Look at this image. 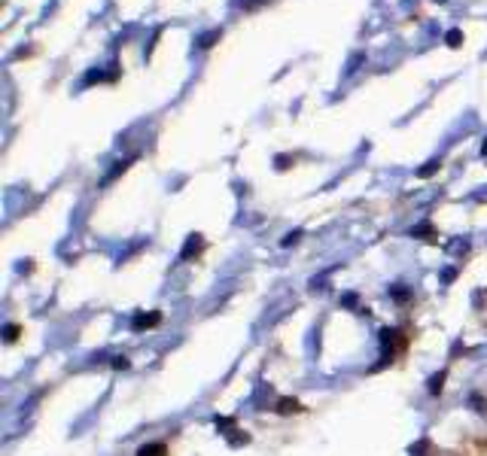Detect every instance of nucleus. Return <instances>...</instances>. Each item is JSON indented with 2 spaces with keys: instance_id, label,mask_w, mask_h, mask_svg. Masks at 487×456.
<instances>
[{
  "instance_id": "nucleus-9",
  "label": "nucleus",
  "mask_w": 487,
  "mask_h": 456,
  "mask_svg": "<svg viewBox=\"0 0 487 456\" xmlns=\"http://www.w3.org/2000/svg\"><path fill=\"white\" fill-rule=\"evenodd\" d=\"M481 152H484V155H487V140H484V146H481Z\"/></svg>"
},
{
  "instance_id": "nucleus-7",
  "label": "nucleus",
  "mask_w": 487,
  "mask_h": 456,
  "mask_svg": "<svg viewBox=\"0 0 487 456\" xmlns=\"http://www.w3.org/2000/svg\"><path fill=\"white\" fill-rule=\"evenodd\" d=\"M15 335H19V326H6V341H15Z\"/></svg>"
},
{
  "instance_id": "nucleus-2",
  "label": "nucleus",
  "mask_w": 487,
  "mask_h": 456,
  "mask_svg": "<svg viewBox=\"0 0 487 456\" xmlns=\"http://www.w3.org/2000/svg\"><path fill=\"white\" fill-rule=\"evenodd\" d=\"M445 43H448L451 49H460V46H463V31H460V28L448 31V34H445Z\"/></svg>"
},
{
  "instance_id": "nucleus-1",
  "label": "nucleus",
  "mask_w": 487,
  "mask_h": 456,
  "mask_svg": "<svg viewBox=\"0 0 487 456\" xmlns=\"http://www.w3.org/2000/svg\"><path fill=\"white\" fill-rule=\"evenodd\" d=\"M138 456H167V447H165L162 441H156V444H143L140 450H138Z\"/></svg>"
},
{
  "instance_id": "nucleus-8",
  "label": "nucleus",
  "mask_w": 487,
  "mask_h": 456,
  "mask_svg": "<svg viewBox=\"0 0 487 456\" xmlns=\"http://www.w3.org/2000/svg\"><path fill=\"white\" fill-rule=\"evenodd\" d=\"M442 380H445V374H438V378H433V387H429V389H433V393H438V389H442Z\"/></svg>"
},
{
  "instance_id": "nucleus-5",
  "label": "nucleus",
  "mask_w": 487,
  "mask_h": 456,
  "mask_svg": "<svg viewBox=\"0 0 487 456\" xmlns=\"http://www.w3.org/2000/svg\"><path fill=\"white\" fill-rule=\"evenodd\" d=\"M438 167H442V162H438V158H433V162H427V164H423V167H420V171H418V177H420V180H427V177H433V174L438 171Z\"/></svg>"
},
{
  "instance_id": "nucleus-10",
  "label": "nucleus",
  "mask_w": 487,
  "mask_h": 456,
  "mask_svg": "<svg viewBox=\"0 0 487 456\" xmlns=\"http://www.w3.org/2000/svg\"><path fill=\"white\" fill-rule=\"evenodd\" d=\"M436 3H448V0H436Z\"/></svg>"
},
{
  "instance_id": "nucleus-4",
  "label": "nucleus",
  "mask_w": 487,
  "mask_h": 456,
  "mask_svg": "<svg viewBox=\"0 0 487 456\" xmlns=\"http://www.w3.org/2000/svg\"><path fill=\"white\" fill-rule=\"evenodd\" d=\"M198 250H201V235H192V237H189V244L183 246V259H189V255L198 253Z\"/></svg>"
},
{
  "instance_id": "nucleus-3",
  "label": "nucleus",
  "mask_w": 487,
  "mask_h": 456,
  "mask_svg": "<svg viewBox=\"0 0 487 456\" xmlns=\"http://www.w3.org/2000/svg\"><path fill=\"white\" fill-rule=\"evenodd\" d=\"M222 37V31H211V34H204V37H198V49H211L213 43Z\"/></svg>"
},
{
  "instance_id": "nucleus-6",
  "label": "nucleus",
  "mask_w": 487,
  "mask_h": 456,
  "mask_svg": "<svg viewBox=\"0 0 487 456\" xmlns=\"http://www.w3.org/2000/svg\"><path fill=\"white\" fill-rule=\"evenodd\" d=\"M158 323V314H149V316H138L134 319V329H143V326H156Z\"/></svg>"
}]
</instances>
